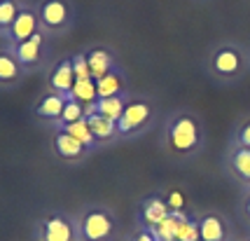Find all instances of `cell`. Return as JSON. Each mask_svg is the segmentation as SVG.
Segmentation results:
<instances>
[{
    "label": "cell",
    "instance_id": "4dcf8cb0",
    "mask_svg": "<svg viewBox=\"0 0 250 241\" xmlns=\"http://www.w3.org/2000/svg\"><path fill=\"white\" fill-rule=\"evenodd\" d=\"M196 2H206V0H196Z\"/></svg>",
    "mask_w": 250,
    "mask_h": 241
},
{
    "label": "cell",
    "instance_id": "e0dca14e",
    "mask_svg": "<svg viewBox=\"0 0 250 241\" xmlns=\"http://www.w3.org/2000/svg\"><path fill=\"white\" fill-rule=\"evenodd\" d=\"M87 124L91 129V136L96 141V148H103V145H110V143L120 141V131H117V122L108 120L98 112H87Z\"/></svg>",
    "mask_w": 250,
    "mask_h": 241
},
{
    "label": "cell",
    "instance_id": "f1b7e54d",
    "mask_svg": "<svg viewBox=\"0 0 250 241\" xmlns=\"http://www.w3.org/2000/svg\"><path fill=\"white\" fill-rule=\"evenodd\" d=\"M166 204H168L171 211H185V199H183L180 192H168L166 195Z\"/></svg>",
    "mask_w": 250,
    "mask_h": 241
},
{
    "label": "cell",
    "instance_id": "277c9868",
    "mask_svg": "<svg viewBox=\"0 0 250 241\" xmlns=\"http://www.w3.org/2000/svg\"><path fill=\"white\" fill-rule=\"evenodd\" d=\"M77 239L80 241H112L117 234V216L103 204L84 206L77 216Z\"/></svg>",
    "mask_w": 250,
    "mask_h": 241
},
{
    "label": "cell",
    "instance_id": "8992f818",
    "mask_svg": "<svg viewBox=\"0 0 250 241\" xmlns=\"http://www.w3.org/2000/svg\"><path fill=\"white\" fill-rule=\"evenodd\" d=\"M222 166H225V174L241 190L250 187V148H241V145L227 143L225 154H222Z\"/></svg>",
    "mask_w": 250,
    "mask_h": 241
},
{
    "label": "cell",
    "instance_id": "44dd1931",
    "mask_svg": "<svg viewBox=\"0 0 250 241\" xmlns=\"http://www.w3.org/2000/svg\"><path fill=\"white\" fill-rule=\"evenodd\" d=\"M61 131L70 133L73 138H77L80 143H84L89 150H96V141H94V136H91V129H89V124H87V117L73 122V124H65V127H61Z\"/></svg>",
    "mask_w": 250,
    "mask_h": 241
},
{
    "label": "cell",
    "instance_id": "5bb4252c",
    "mask_svg": "<svg viewBox=\"0 0 250 241\" xmlns=\"http://www.w3.org/2000/svg\"><path fill=\"white\" fill-rule=\"evenodd\" d=\"M65 106V96L63 94H56V91H44L40 101L33 106V117L38 122H47V124H59L61 120V112Z\"/></svg>",
    "mask_w": 250,
    "mask_h": 241
},
{
    "label": "cell",
    "instance_id": "9c48e42d",
    "mask_svg": "<svg viewBox=\"0 0 250 241\" xmlns=\"http://www.w3.org/2000/svg\"><path fill=\"white\" fill-rule=\"evenodd\" d=\"M44 44H47V35L42 31H38V33L28 38L26 43L17 44L12 52L17 56V61L23 66L26 73H33V70H38V68H42L44 59H47V49H44Z\"/></svg>",
    "mask_w": 250,
    "mask_h": 241
},
{
    "label": "cell",
    "instance_id": "836d02e7",
    "mask_svg": "<svg viewBox=\"0 0 250 241\" xmlns=\"http://www.w3.org/2000/svg\"><path fill=\"white\" fill-rule=\"evenodd\" d=\"M0 2H2V0H0Z\"/></svg>",
    "mask_w": 250,
    "mask_h": 241
},
{
    "label": "cell",
    "instance_id": "4316f807",
    "mask_svg": "<svg viewBox=\"0 0 250 241\" xmlns=\"http://www.w3.org/2000/svg\"><path fill=\"white\" fill-rule=\"evenodd\" d=\"M73 59V70H75V80L84 82V80H91V73H89V64L84 52H77V54L70 56Z\"/></svg>",
    "mask_w": 250,
    "mask_h": 241
},
{
    "label": "cell",
    "instance_id": "52a82bcc",
    "mask_svg": "<svg viewBox=\"0 0 250 241\" xmlns=\"http://www.w3.org/2000/svg\"><path fill=\"white\" fill-rule=\"evenodd\" d=\"M40 31V22H38V14H35V5L31 2H21V10L17 14L14 23L10 26V31L5 33V43H7V49H14L17 44L26 43L28 38Z\"/></svg>",
    "mask_w": 250,
    "mask_h": 241
},
{
    "label": "cell",
    "instance_id": "ba28073f",
    "mask_svg": "<svg viewBox=\"0 0 250 241\" xmlns=\"http://www.w3.org/2000/svg\"><path fill=\"white\" fill-rule=\"evenodd\" d=\"M52 153L59 162H65V164H80L84 162L94 150H89L84 143H80L77 138H73L70 133L56 129L54 136H52Z\"/></svg>",
    "mask_w": 250,
    "mask_h": 241
},
{
    "label": "cell",
    "instance_id": "6da1fadb",
    "mask_svg": "<svg viewBox=\"0 0 250 241\" xmlns=\"http://www.w3.org/2000/svg\"><path fill=\"white\" fill-rule=\"evenodd\" d=\"M208 145V131L204 117L192 108H175L166 115L162 127L164 157L173 164H192L196 162Z\"/></svg>",
    "mask_w": 250,
    "mask_h": 241
},
{
    "label": "cell",
    "instance_id": "484cf974",
    "mask_svg": "<svg viewBox=\"0 0 250 241\" xmlns=\"http://www.w3.org/2000/svg\"><path fill=\"white\" fill-rule=\"evenodd\" d=\"M229 143L231 145H241V148H250V115L241 117L234 129L229 133Z\"/></svg>",
    "mask_w": 250,
    "mask_h": 241
},
{
    "label": "cell",
    "instance_id": "30bf717a",
    "mask_svg": "<svg viewBox=\"0 0 250 241\" xmlns=\"http://www.w3.org/2000/svg\"><path fill=\"white\" fill-rule=\"evenodd\" d=\"M196 220H199V239L201 241H231L234 237L231 222L220 211H206L196 216Z\"/></svg>",
    "mask_w": 250,
    "mask_h": 241
},
{
    "label": "cell",
    "instance_id": "7402d4cb",
    "mask_svg": "<svg viewBox=\"0 0 250 241\" xmlns=\"http://www.w3.org/2000/svg\"><path fill=\"white\" fill-rule=\"evenodd\" d=\"M82 117H87V106L80 103L77 99L65 96V106H63V112H61V120H59V124H56V129H61V127H65V124H73V122L82 120Z\"/></svg>",
    "mask_w": 250,
    "mask_h": 241
},
{
    "label": "cell",
    "instance_id": "d6a6232c",
    "mask_svg": "<svg viewBox=\"0 0 250 241\" xmlns=\"http://www.w3.org/2000/svg\"><path fill=\"white\" fill-rule=\"evenodd\" d=\"M246 241H250V237H248V239H246Z\"/></svg>",
    "mask_w": 250,
    "mask_h": 241
},
{
    "label": "cell",
    "instance_id": "cb8c5ba5",
    "mask_svg": "<svg viewBox=\"0 0 250 241\" xmlns=\"http://www.w3.org/2000/svg\"><path fill=\"white\" fill-rule=\"evenodd\" d=\"M19 10H21V0H2L0 2V38H5V33L10 31Z\"/></svg>",
    "mask_w": 250,
    "mask_h": 241
},
{
    "label": "cell",
    "instance_id": "d6986e66",
    "mask_svg": "<svg viewBox=\"0 0 250 241\" xmlns=\"http://www.w3.org/2000/svg\"><path fill=\"white\" fill-rule=\"evenodd\" d=\"M131 99V91L129 94H120V96H110V99H96V103L87 106V112H98L108 120L117 122L122 117V112L126 108V103Z\"/></svg>",
    "mask_w": 250,
    "mask_h": 241
},
{
    "label": "cell",
    "instance_id": "8fae6325",
    "mask_svg": "<svg viewBox=\"0 0 250 241\" xmlns=\"http://www.w3.org/2000/svg\"><path fill=\"white\" fill-rule=\"evenodd\" d=\"M40 237L42 241H80L77 239V222L61 213H52L42 220Z\"/></svg>",
    "mask_w": 250,
    "mask_h": 241
},
{
    "label": "cell",
    "instance_id": "7a4b0ae2",
    "mask_svg": "<svg viewBox=\"0 0 250 241\" xmlns=\"http://www.w3.org/2000/svg\"><path fill=\"white\" fill-rule=\"evenodd\" d=\"M250 70L248 47L236 40H222L206 56V75L220 87H234Z\"/></svg>",
    "mask_w": 250,
    "mask_h": 241
},
{
    "label": "cell",
    "instance_id": "ac0fdd59",
    "mask_svg": "<svg viewBox=\"0 0 250 241\" xmlns=\"http://www.w3.org/2000/svg\"><path fill=\"white\" fill-rule=\"evenodd\" d=\"M96 94L98 99H110V96H120V94H129V85H126V73L124 68H115L108 75L96 80Z\"/></svg>",
    "mask_w": 250,
    "mask_h": 241
},
{
    "label": "cell",
    "instance_id": "9a60e30c",
    "mask_svg": "<svg viewBox=\"0 0 250 241\" xmlns=\"http://www.w3.org/2000/svg\"><path fill=\"white\" fill-rule=\"evenodd\" d=\"M75 87V70H73V59L65 56L61 61H56L52 73H49V91L70 96V91Z\"/></svg>",
    "mask_w": 250,
    "mask_h": 241
},
{
    "label": "cell",
    "instance_id": "f546056e",
    "mask_svg": "<svg viewBox=\"0 0 250 241\" xmlns=\"http://www.w3.org/2000/svg\"><path fill=\"white\" fill-rule=\"evenodd\" d=\"M129 241H154V237H152V232L150 230H145V227H138V230L133 232L129 237Z\"/></svg>",
    "mask_w": 250,
    "mask_h": 241
},
{
    "label": "cell",
    "instance_id": "1f68e13d",
    "mask_svg": "<svg viewBox=\"0 0 250 241\" xmlns=\"http://www.w3.org/2000/svg\"><path fill=\"white\" fill-rule=\"evenodd\" d=\"M248 54H250V47H248Z\"/></svg>",
    "mask_w": 250,
    "mask_h": 241
},
{
    "label": "cell",
    "instance_id": "3957f363",
    "mask_svg": "<svg viewBox=\"0 0 250 241\" xmlns=\"http://www.w3.org/2000/svg\"><path fill=\"white\" fill-rule=\"evenodd\" d=\"M154 120H157V103L150 96H131L126 108L117 120V131H120V141H131L138 138L145 131L152 129Z\"/></svg>",
    "mask_w": 250,
    "mask_h": 241
},
{
    "label": "cell",
    "instance_id": "83f0119b",
    "mask_svg": "<svg viewBox=\"0 0 250 241\" xmlns=\"http://www.w3.org/2000/svg\"><path fill=\"white\" fill-rule=\"evenodd\" d=\"M239 213L241 218H243V222L250 227V187H246V190H241V197H239Z\"/></svg>",
    "mask_w": 250,
    "mask_h": 241
},
{
    "label": "cell",
    "instance_id": "ffe728a7",
    "mask_svg": "<svg viewBox=\"0 0 250 241\" xmlns=\"http://www.w3.org/2000/svg\"><path fill=\"white\" fill-rule=\"evenodd\" d=\"M175 241H199V220L192 213H180L178 227H175Z\"/></svg>",
    "mask_w": 250,
    "mask_h": 241
},
{
    "label": "cell",
    "instance_id": "d4e9b609",
    "mask_svg": "<svg viewBox=\"0 0 250 241\" xmlns=\"http://www.w3.org/2000/svg\"><path fill=\"white\" fill-rule=\"evenodd\" d=\"M70 99H77L80 103H84V106L96 103V99H98L96 82H94V80H84V82L75 80V87H73V91H70Z\"/></svg>",
    "mask_w": 250,
    "mask_h": 241
},
{
    "label": "cell",
    "instance_id": "7c38bea8",
    "mask_svg": "<svg viewBox=\"0 0 250 241\" xmlns=\"http://www.w3.org/2000/svg\"><path fill=\"white\" fill-rule=\"evenodd\" d=\"M168 216H171V208L166 204V197L164 195H150V197L143 199L141 206H138V227L154 230Z\"/></svg>",
    "mask_w": 250,
    "mask_h": 241
},
{
    "label": "cell",
    "instance_id": "5b68a950",
    "mask_svg": "<svg viewBox=\"0 0 250 241\" xmlns=\"http://www.w3.org/2000/svg\"><path fill=\"white\" fill-rule=\"evenodd\" d=\"M35 14L40 22V31L47 38H59L73 31L75 26V5L73 0H38Z\"/></svg>",
    "mask_w": 250,
    "mask_h": 241
},
{
    "label": "cell",
    "instance_id": "e575fe53",
    "mask_svg": "<svg viewBox=\"0 0 250 241\" xmlns=\"http://www.w3.org/2000/svg\"><path fill=\"white\" fill-rule=\"evenodd\" d=\"M199 241H201V239H199Z\"/></svg>",
    "mask_w": 250,
    "mask_h": 241
},
{
    "label": "cell",
    "instance_id": "2e32d148",
    "mask_svg": "<svg viewBox=\"0 0 250 241\" xmlns=\"http://www.w3.org/2000/svg\"><path fill=\"white\" fill-rule=\"evenodd\" d=\"M28 75L23 66L17 61L12 49H0V89H12L21 85V80Z\"/></svg>",
    "mask_w": 250,
    "mask_h": 241
},
{
    "label": "cell",
    "instance_id": "4fadbf2b",
    "mask_svg": "<svg viewBox=\"0 0 250 241\" xmlns=\"http://www.w3.org/2000/svg\"><path fill=\"white\" fill-rule=\"evenodd\" d=\"M84 56H87V64H89V73H91V80L96 82L103 75H108L110 70L120 68V61H117V54L108 49L105 44H94L84 49Z\"/></svg>",
    "mask_w": 250,
    "mask_h": 241
},
{
    "label": "cell",
    "instance_id": "603a6c76",
    "mask_svg": "<svg viewBox=\"0 0 250 241\" xmlns=\"http://www.w3.org/2000/svg\"><path fill=\"white\" fill-rule=\"evenodd\" d=\"M180 213H185V211H171V216L159 222L152 232L154 241H175V227H178V220H180Z\"/></svg>",
    "mask_w": 250,
    "mask_h": 241
}]
</instances>
